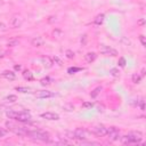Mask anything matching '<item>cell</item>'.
I'll use <instances>...</instances> for the list:
<instances>
[{
  "label": "cell",
  "mask_w": 146,
  "mask_h": 146,
  "mask_svg": "<svg viewBox=\"0 0 146 146\" xmlns=\"http://www.w3.org/2000/svg\"><path fill=\"white\" fill-rule=\"evenodd\" d=\"M26 136H29L32 139L40 140V141H49V139H50V135L48 132L39 130V129L38 130H27Z\"/></svg>",
  "instance_id": "6da1fadb"
},
{
  "label": "cell",
  "mask_w": 146,
  "mask_h": 146,
  "mask_svg": "<svg viewBox=\"0 0 146 146\" xmlns=\"http://www.w3.org/2000/svg\"><path fill=\"white\" fill-rule=\"evenodd\" d=\"M7 116L9 119H14V120H17L19 122H27L32 119L31 114L27 113V112H15V111H8L7 113Z\"/></svg>",
  "instance_id": "7a4b0ae2"
},
{
  "label": "cell",
  "mask_w": 146,
  "mask_h": 146,
  "mask_svg": "<svg viewBox=\"0 0 146 146\" xmlns=\"http://www.w3.org/2000/svg\"><path fill=\"white\" fill-rule=\"evenodd\" d=\"M121 141L123 144H128V145L138 144V143L141 141V133L140 132H130V133L123 136Z\"/></svg>",
  "instance_id": "3957f363"
},
{
  "label": "cell",
  "mask_w": 146,
  "mask_h": 146,
  "mask_svg": "<svg viewBox=\"0 0 146 146\" xmlns=\"http://www.w3.org/2000/svg\"><path fill=\"white\" fill-rule=\"evenodd\" d=\"M6 127L10 130V131H13V132H15L16 135H19V136H24V135H26V132H27V130L25 129V128H23V127H18L17 124H15V123H13V122H6Z\"/></svg>",
  "instance_id": "277c9868"
},
{
  "label": "cell",
  "mask_w": 146,
  "mask_h": 146,
  "mask_svg": "<svg viewBox=\"0 0 146 146\" xmlns=\"http://www.w3.org/2000/svg\"><path fill=\"white\" fill-rule=\"evenodd\" d=\"M89 136H90L89 131H87L86 129H82V128H78V129H75V131H74V137H75V139L84 140V139L89 138Z\"/></svg>",
  "instance_id": "5b68a950"
},
{
  "label": "cell",
  "mask_w": 146,
  "mask_h": 146,
  "mask_svg": "<svg viewBox=\"0 0 146 146\" xmlns=\"http://www.w3.org/2000/svg\"><path fill=\"white\" fill-rule=\"evenodd\" d=\"M107 136H108V138H110V140H117L119 138H120V131H119V129L117 128H115V127H110V128H107V133H106Z\"/></svg>",
  "instance_id": "8992f818"
},
{
  "label": "cell",
  "mask_w": 146,
  "mask_h": 146,
  "mask_svg": "<svg viewBox=\"0 0 146 146\" xmlns=\"http://www.w3.org/2000/svg\"><path fill=\"white\" fill-rule=\"evenodd\" d=\"M22 24H23V18H22L21 16L15 15V16H13V17L9 19V26H10L11 29L21 27V26H22Z\"/></svg>",
  "instance_id": "52a82bcc"
},
{
  "label": "cell",
  "mask_w": 146,
  "mask_h": 146,
  "mask_svg": "<svg viewBox=\"0 0 146 146\" xmlns=\"http://www.w3.org/2000/svg\"><path fill=\"white\" fill-rule=\"evenodd\" d=\"M99 51H100V54L106 55V56H116L117 55V51L115 49H113V48H111L108 46H104V44L100 46Z\"/></svg>",
  "instance_id": "ba28073f"
},
{
  "label": "cell",
  "mask_w": 146,
  "mask_h": 146,
  "mask_svg": "<svg viewBox=\"0 0 146 146\" xmlns=\"http://www.w3.org/2000/svg\"><path fill=\"white\" fill-rule=\"evenodd\" d=\"M92 132L98 137H104L107 133V128L103 124H99V125H96L92 128Z\"/></svg>",
  "instance_id": "9c48e42d"
},
{
  "label": "cell",
  "mask_w": 146,
  "mask_h": 146,
  "mask_svg": "<svg viewBox=\"0 0 146 146\" xmlns=\"http://www.w3.org/2000/svg\"><path fill=\"white\" fill-rule=\"evenodd\" d=\"M41 117L43 119H47V120H59V115L57 113H54V112H46V113H42L41 114Z\"/></svg>",
  "instance_id": "30bf717a"
},
{
  "label": "cell",
  "mask_w": 146,
  "mask_h": 146,
  "mask_svg": "<svg viewBox=\"0 0 146 146\" xmlns=\"http://www.w3.org/2000/svg\"><path fill=\"white\" fill-rule=\"evenodd\" d=\"M31 43H32V46H34V47H41V46H43L44 40H43L41 36H35V38L32 39Z\"/></svg>",
  "instance_id": "8fae6325"
},
{
  "label": "cell",
  "mask_w": 146,
  "mask_h": 146,
  "mask_svg": "<svg viewBox=\"0 0 146 146\" xmlns=\"http://www.w3.org/2000/svg\"><path fill=\"white\" fill-rule=\"evenodd\" d=\"M52 96H54V94L50 92V91H47V90H42V91H39L36 94V97L38 98H50Z\"/></svg>",
  "instance_id": "7c38bea8"
},
{
  "label": "cell",
  "mask_w": 146,
  "mask_h": 146,
  "mask_svg": "<svg viewBox=\"0 0 146 146\" xmlns=\"http://www.w3.org/2000/svg\"><path fill=\"white\" fill-rule=\"evenodd\" d=\"M41 60H42V63H43V66L44 67H47V68H50L51 66H52V59L50 58V57H47V56H43L42 58H41Z\"/></svg>",
  "instance_id": "4fadbf2b"
},
{
  "label": "cell",
  "mask_w": 146,
  "mask_h": 146,
  "mask_svg": "<svg viewBox=\"0 0 146 146\" xmlns=\"http://www.w3.org/2000/svg\"><path fill=\"white\" fill-rule=\"evenodd\" d=\"M2 76H3L5 79H7V80H10V81L15 80V78H16L15 73L11 72V71H3V72H2Z\"/></svg>",
  "instance_id": "5bb4252c"
},
{
  "label": "cell",
  "mask_w": 146,
  "mask_h": 146,
  "mask_svg": "<svg viewBox=\"0 0 146 146\" xmlns=\"http://www.w3.org/2000/svg\"><path fill=\"white\" fill-rule=\"evenodd\" d=\"M96 57H97V55L95 52H87L84 55V59H86L87 63H92L96 59Z\"/></svg>",
  "instance_id": "9a60e30c"
},
{
  "label": "cell",
  "mask_w": 146,
  "mask_h": 146,
  "mask_svg": "<svg viewBox=\"0 0 146 146\" xmlns=\"http://www.w3.org/2000/svg\"><path fill=\"white\" fill-rule=\"evenodd\" d=\"M141 75L140 74H138V73H135L133 75H132V82L133 83H139L140 82V80H141Z\"/></svg>",
  "instance_id": "2e32d148"
},
{
  "label": "cell",
  "mask_w": 146,
  "mask_h": 146,
  "mask_svg": "<svg viewBox=\"0 0 146 146\" xmlns=\"http://www.w3.org/2000/svg\"><path fill=\"white\" fill-rule=\"evenodd\" d=\"M5 100H6L7 103H15V102L17 100V97H16L15 95H9V96H7V97L5 98Z\"/></svg>",
  "instance_id": "e0dca14e"
},
{
  "label": "cell",
  "mask_w": 146,
  "mask_h": 146,
  "mask_svg": "<svg viewBox=\"0 0 146 146\" xmlns=\"http://www.w3.org/2000/svg\"><path fill=\"white\" fill-rule=\"evenodd\" d=\"M23 76H24V79H26V80H33V74H32L30 71H24V72H23Z\"/></svg>",
  "instance_id": "ac0fdd59"
},
{
  "label": "cell",
  "mask_w": 146,
  "mask_h": 146,
  "mask_svg": "<svg viewBox=\"0 0 146 146\" xmlns=\"http://www.w3.org/2000/svg\"><path fill=\"white\" fill-rule=\"evenodd\" d=\"M103 21H104V15L103 14H100V15H98L96 18H95V24H97V25H99V24H102L103 23Z\"/></svg>",
  "instance_id": "d6986e66"
},
{
  "label": "cell",
  "mask_w": 146,
  "mask_h": 146,
  "mask_svg": "<svg viewBox=\"0 0 146 146\" xmlns=\"http://www.w3.org/2000/svg\"><path fill=\"white\" fill-rule=\"evenodd\" d=\"M102 91V87H97V88H95L92 91H91V94H90V96L92 97V98H95L99 92Z\"/></svg>",
  "instance_id": "ffe728a7"
},
{
  "label": "cell",
  "mask_w": 146,
  "mask_h": 146,
  "mask_svg": "<svg viewBox=\"0 0 146 146\" xmlns=\"http://www.w3.org/2000/svg\"><path fill=\"white\" fill-rule=\"evenodd\" d=\"M51 59H52V63H54V64H57L58 66H62V65H63V62L60 60V58H59V57H57V56H54Z\"/></svg>",
  "instance_id": "44dd1931"
},
{
  "label": "cell",
  "mask_w": 146,
  "mask_h": 146,
  "mask_svg": "<svg viewBox=\"0 0 146 146\" xmlns=\"http://www.w3.org/2000/svg\"><path fill=\"white\" fill-rule=\"evenodd\" d=\"M63 108H64L65 111H67V112H71V111L74 110V105H73V104H65V105L63 106Z\"/></svg>",
  "instance_id": "7402d4cb"
},
{
  "label": "cell",
  "mask_w": 146,
  "mask_h": 146,
  "mask_svg": "<svg viewBox=\"0 0 146 146\" xmlns=\"http://www.w3.org/2000/svg\"><path fill=\"white\" fill-rule=\"evenodd\" d=\"M15 89L19 92H29L30 91V88H26V87H16Z\"/></svg>",
  "instance_id": "603a6c76"
},
{
  "label": "cell",
  "mask_w": 146,
  "mask_h": 146,
  "mask_svg": "<svg viewBox=\"0 0 146 146\" xmlns=\"http://www.w3.org/2000/svg\"><path fill=\"white\" fill-rule=\"evenodd\" d=\"M50 81H51V80H50L48 76H47V78H43V79L41 80V84H42V86H46V84H50Z\"/></svg>",
  "instance_id": "cb8c5ba5"
},
{
  "label": "cell",
  "mask_w": 146,
  "mask_h": 146,
  "mask_svg": "<svg viewBox=\"0 0 146 146\" xmlns=\"http://www.w3.org/2000/svg\"><path fill=\"white\" fill-rule=\"evenodd\" d=\"M65 54H66V57H67V58H70V59L74 57V52H73L72 50H66V51H65Z\"/></svg>",
  "instance_id": "d4e9b609"
},
{
  "label": "cell",
  "mask_w": 146,
  "mask_h": 146,
  "mask_svg": "<svg viewBox=\"0 0 146 146\" xmlns=\"http://www.w3.org/2000/svg\"><path fill=\"white\" fill-rule=\"evenodd\" d=\"M92 106H94V104L92 103H89V102H86V103L82 104V107H84V108H91Z\"/></svg>",
  "instance_id": "484cf974"
},
{
  "label": "cell",
  "mask_w": 146,
  "mask_h": 146,
  "mask_svg": "<svg viewBox=\"0 0 146 146\" xmlns=\"http://www.w3.org/2000/svg\"><path fill=\"white\" fill-rule=\"evenodd\" d=\"M111 74H112L113 76H119V75H120V72H119L116 68H112V70H111Z\"/></svg>",
  "instance_id": "4316f807"
},
{
  "label": "cell",
  "mask_w": 146,
  "mask_h": 146,
  "mask_svg": "<svg viewBox=\"0 0 146 146\" xmlns=\"http://www.w3.org/2000/svg\"><path fill=\"white\" fill-rule=\"evenodd\" d=\"M139 40H140V43H141V44L145 47V46H146V41H145V36H144L143 34L139 36Z\"/></svg>",
  "instance_id": "83f0119b"
},
{
  "label": "cell",
  "mask_w": 146,
  "mask_h": 146,
  "mask_svg": "<svg viewBox=\"0 0 146 146\" xmlns=\"http://www.w3.org/2000/svg\"><path fill=\"white\" fill-rule=\"evenodd\" d=\"M17 43H18V41H17V40H11V41H9V42H8V46H9V47H14V46H16Z\"/></svg>",
  "instance_id": "f1b7e54d"
},
{
  "label": "cell",
  "mask_w": 146,
  "mask_h": 146,
  "mask_svg": "<svg viewBox=\"0 0 146 146\" xmlns=\"http://www.w3.org/2000/svg\"><path fill=\"white\" fill-rule=\"evenodd\" d=\"M137 105H139V107H140V110H141V111H144V110H145V102H144L143 99H141V100H140V103H139V104H137Z\"/></svg>",
  "instance_id": "f546056e"
},
{
  "label": "cell",
  "mask_w": 146,
  "mask_h": 146,
  "mask_svg": "<svg viewBox=\"0 0 146 146\" xmlns=\"http://www.w3.org/2000/svg\"><path fill=\"white\" fill-rule=\"evenodd\" d=\"M119 65H120V66H124V65H125V59H124V58H120Z\"/></svg>",
  "instance_id": "4dcf8cb0"
},
{
  "label": "cell",
  "mask_w": 146,
  "mask_h": 146,
  "mask_svg": "<svg viewBox=\"0 0 146 146\" xmlns=\"http://www.w3.org/2000/svg\"><path fill=\"white\" fill-rule=\"evenodd\" d=\"M6 133H7V131H6L5 129H2V128H0V138H1V137H3V136H5Z\"/></svg>",
  "instance_id": "1f68e13d"
},
{
  "label": "cell",
  "mask_w": 146,
  "mask_h": 146,
  "mask_svg": "<svg viewBox=\"0 0 146 146\" xmlns=\"http://www.w3.org/2000/svg\"><path fill=\"white\" fill-rule=\"evenodd\" d=\"M7 27H6V25L2 23V22H0V31H5Z\"/></svg>",
  "instance_id": "d6a6232c"
},
{
  "label": "cell",
  "mask_w": 146,
  "mask_h": 146,
  "mask_svg": "<svg viewBox=\"0 0 146 146\" xmlns=\"http://www.w3.org/2000/svg\"><path fill=\"white\" fill-rule=\"evenodd\" d=\"M52 34H54V35H58V34L60 35V34H62V32H60V31H58V30H55V31L52 32Z\"/></svg>",
  "instance_id": "836d02e7"
},
{
  "label": "cell",
  "mask_w": 146,
  "mask_h": 146,
  "mask_svg": "<svg viewBox=\"0 0 146 146\" xmlns=\"http://www.w3.org/2000/svg\"><path fill=\"white\" fill-rule=\"evenodd\" d=\"M79 70H80V68H70V70H68V72H72V71H73V72H75V71H79Z\"/></svg>",
  "instance_id": "e575fe53"
},
{
  "label": "cell",
  "mask_w": 146,
  "mask_h": 146,
  "mask_svg": "<svg viewBox=\"0 0 146 146\" xmlns=\"http://www.w3.org/2000/svg\"><path fill=\"white\" fill-rule=\"evenodd\" d=\"M15 70L19 71V70H21V66H19V65H15Z\"/></svg>",
  "instance_id": "d590c367"
},
{
  "label": "cell",
  "mask_w": 146,
  "mask_h": 146,
  "mask_svg": "<svg viewBox=\"0 0 146 146\" xmlns=\"http://www.w3.org/2000/svg\"><path fill=\"white\" fill-rule=\"evenodd\" d=\"M140 75H141V76H144V75H145V70H144V68L141 70V74H140Z\"/></svg>",
  "instance_id": "8d00e7d4"
},
{
  "label": "cell",
  "mask_w": 146,
  "mask_h": 146,
  "mask_svg": "<svg viewBox=\"0 0 146 146\" xmlns=\"http://www.w3.org/2000/svg\"><path fill=\"white\" fill-rule=\"evenodd\" d=\"M1 111H2V107H1V106H0V113H1Z\"/></svg>",
  "instance_id": "74e56055"
}]
</instances>
